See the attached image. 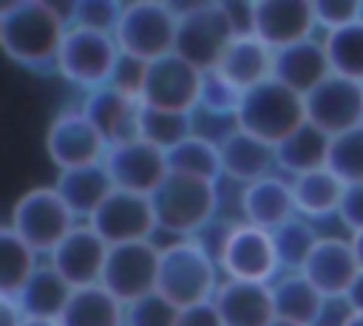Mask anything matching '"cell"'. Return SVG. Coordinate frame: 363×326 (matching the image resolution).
Instances as JSON below:
<instances>
[{
    "label": "cell",
    "mask_w": 363,
    "mask_h": 326,
    "mask_svg": "<svg viewBox=\"0 0 363 326\" xmlns=\"http://www.w3.org/2000/svg\"><path fill=\"white\" fill-rule=\"evenodd\" d=\"M68 34V14L45 0H11L0 9L3 54L31 71L54 68Z\"/></svg>",
    "instance_id": "1"
},
{
    "label": "cell",
    "mask_w": 363,
    "mask_h": 326,
    "mask_svg": "<svg viewBox=\"0 0 363 326\" xmlns=\"http://www.w3.org/2000/svg\"><path fill=\"white\" fill-rule=\"evenodd\" d=\"M218 261L196 238H173L162 247L159 292L179 309L213 300L218 289Z\"/></svg>",
    "instance_id": "2"
},
{
    "label": "cell",
    "mask_w": 363,
    "mask_h": 326,
    "mask_svg": "<svg viewBox=\"0 0 363 326\" xmlns=\"http://www.w3.org/2000/svg\"><path fill=\"white\" fill-rule=\"evenodd\" d=\"M150 201L162 232L173 238H196L218 213V184L170 173Z\"/></svg>",
    "instance_id": "3"
},
{
    "label": "cell",
    "mask_w": 363,
    "mask_h": 326,
    "mask_svg": "<svg viewBox=\"0 0 363 326\" xmlns=\"http://www.w3.org/2000/svg\"><path fill=\"white\" fill-rule=\"evenodd\" d=\"M306 122V105L303 96L281 85L278 79H267L255 88H250L241 96L235 125L272 147L281 145L289 133H295Z\"/></svg>",
    "instance_id": "4"
},
{
    "label": "cell",
    "mask_w": 363,
    "mask_h": 326,
    "mask_svg": "<svg viewBox=\"0 0 363 326\" xmlns=\"http://www.w3.org/2000/svg\"><path fill=\"white\" fill-rule=\"evenodd\" d=\"M179 9L162 0H133L122 6L116 26V43L125 57L153 62L176 51Z\"/></svg>",
    "instance_id": "5"
},
{
    "label": "cell",
    "mask_w": 363,
    "mask_h": 326,
    "mask_svg": "<svg viewBox=\"0 0 363 326\" xmlns=\"http://www.w3.org/2000/svg\"><path fill=\"white\" fill-rule=\"evenodd\" d=\"M6 224L40 255H51L54 247L77 227V215L62 201L54 184H37L14 198Z\"/></svg>",
    "instance_id": "6"
},
{
    "label": "cell",
    "mask_w": 363,
    "mask_h": 326,
    "mask_svg": "<svg viewBox=\"0 0 363 326\" xmlns=\"http://www.w3.org/2000/svg\"><path fill=\"white\" fill-rule=\"evenodd\" d=\"M235 26L224 3H193L179 9L176 54L184 57L199 71L210 74L218 68L224 51L235 40Z\"/></svg>",
    "instance_id": "7"
},
{
    "label": "cell",
    "mask_w": 363,
    "mask_h": 326,
    "mask_svg": "<svg viewBox=\"0 0 363 326\" xmlns=\"http://www.w3.org/2000/svg\"><path fill=\"white\" fill-rule=\"evenodd\" d=\"M119 57H122V51H119V43L113 34H99V31L68 26V34L60 45L54 68L65 82H71L88 94L94 88H102L111 82Z\"/></svg>",
    "instance_id": "8"
},
{
    "label": "cell",
    "mask_w": 363,
    "mask_h": 326,
    "mask_svg": "<svg viewBox=\"0 0 363 326\" xmlns=\"http://www.w3.org/2000/svg\"><path fill=\"white\" fill-rule=\"evenodd\" d=\"M201 85H204V71H199L196 65H190L184 57L173 51L167 57L147 62L139 102L147 108L196 113L201 99Z\"/></svg>",
    "instance_id": "9"
},
{
    "label": "cell",
    "mask_w": 363,
    "mask_h": 326,
    "mask_svg": "<svg viewBox=\"0 0 363 326\" xmlns=\"http://www.w3.org/2000/svg\"><path fill=\"white\" fill-rule=\"evenodd\" d=\"M102 164L116 190L142 193V196H153L162 187V181L170 176L167 153L142 136H128V139L111 142Z\"/></svg>",
    "instance_id": "10"
},
{
    "label": "cell",
    "mask_w": 363,
    "mask_h": 326,
    "mask_svg": "<svg viewBox=\"0 0 363 326\" xmlns=\"http://www.w3.org/2000/svg\"><path fill=\"white\" fill-rule=\"evenodd\" d=\"M159 266H162V247H156L153 241L111 247L102 272V286L119 303L128 306L150 292H159Z\"/></svg>",
    "instance_id": "11"
},
{
    "label": "cell",
    "mask_w": 363,
    "mask_h": 326,
    "mask_svg": "<svg viewBox=\"0 0 363 326\" xmlns=\"http://www.w3.org/2000/svg\"><path fill=\"white\" fill-rule=\"evenodd\" d=\"M105 150H108V139L82 113V108L60 111L45 130V153L57 167V173L99 164L105 159Z\"/></svg>",
    "instance_id": "12"
},
{
    "label": "cell",
    "mask_w": 363,
    "mask_h": 326,
    "mask_svg": "<svg viewBox=\"0 0 363 326\" xmlns=\"http://www.w3.org/2000/svg\"><path fill=\"white\" fill-rule=\"evenodd\" d=\"M218 266H221L224 278L272 283L281 275L272 232L252 227L247 221H238L218 252Z\"/></svg>",
    "instance_id": "13"
},
{
    "label": "cell",
    "mask_w": 363,
    "mask_h": 326,
    "mask_svg": "<svg viewBox=\"0 0 363 326\" xmlns=\"http://www.w3.org/2000/svg\"><path fill=\"white\" fill-rule=\"evenodd\" d=\"M88 224L108 241V247L153 241V232L159 230L150 196L128 190H113Z\"/></svg>",
    "instance_id": "14"
},
{
    "label": "cell",
    "mask_w": 363,
    "mask_h": 326,
    "mask_svg": "<svg viewBox=\"0 0 363 326\" xmlns=\"http://www.w3.org/2000/svg\"><path fill=\"white\" fill-rule=\"evenodd\" d=\"M306 122L326 136H340L363 125V82L332 74L312 94L303 96Z\"/></svg>",
    "instance_id": "15"
},
{
    "label": "cell",
    "mask_w": 363,
    "mask_h": 326,
    "mask_svg": "<svg viewBox=\"0 0 363 326\" xmlns=\"http://www.w3.org/2000/svg\"><path fill=\"white\" fill-rule=\"evenodd\" d=\"M108 241L85 221L77 224L48 255L51 266L74 286V289H85V286H96L102 283V272H105V261H108Z\"/></svg>",
    "instance_id": "16"
},
{
    "label": "cell",
    "mask_w": 363,
    "mask_h": 326,
    "mask_svg": "<svg viewBox=\"0 0 363 326\" xmlns=\"http://www.w3.org/2000/svg\"><path fill=\"white\" fill-rule=\"evenodd\" d=\"M312 0H255L252 3V34L272 51L289 48L315 37Z\"/></svg>",
    "instance_id": "17"
},
{
    "label": "cell",
    "mask_w": 363,
    "mask_h": 326,
    "mask_svg": "<svg viewBox=\"0 0 363 326\" xmlns=\"http://www.w3.org/2000/svg\"><path fill=\"white\" fill-rule=\"evenodd\" d=\"M238 207H241V221L275 232L278 227H284L289 218L298 215L292 179H286L284 173H272L241 187Z\"/></svg>",
    "instance_id": "18"
},
{
    "label": "cell",
    "mask_w": 363,
    "mask_h": 326,
    "mask_svg": "<svg viewBox=\"0 0 363 326\" xmlns=\"http://www.w3.org/2000/svg\"><path fill=\"white\" fill-rule=\"evenodd\" d=\"M301 272L323 292L326 300H343L346 292L352 289V283L357 281L360 266H357L349 238L323 235Z\"/></svg>",
    "instance_id": "19"
},
{
    "label": "cell",
    "mask_w": 363,
    "mask_h": 326,
    "mask_svg": "<svg viewBox=\"0 0 363 326\" xmlns=\"http://www.w3.org/2000/svg\"><path fill=\"white\" fill-rule=\"evenodd\" d=\"M213 303L224 326H272L275 323L272 283L224 278L213 295Z\"/></svg>",
    "instance_id": "20"
},
{
    "label": "cell",
    "mask_w": 363,
    "mask_h": 326,
    "mask_svg": "<svg viewBox=\"0 0 363 326\" xmlns=\"http://www.w3.org/2000/svg\"><path fill=\"white\" fill-rule=\"evenodd\" d=\"M329 77H332V65H329L323 40H318V37H309L303 43L275 51L272 79H278L281 85H286L289 91H295L301 96L312 94Z\"/></svg>",
    "instance_id": "21"
},
{
    "label": "cell",
    "mask_w": 363,
    "mask_h": 326,
    "mask_svg": "<svg viewBox=\"0 0 363 326\" xmlns=\"http://www.w3.org/2000/svg\"><path fill=\"white\" fill-rule=\"evenodd\" d=\"M221 170L230 181L247 187L264 176H272L275 167H278V159H275V147L241 128L230 130L221 142Z\"/></svg>",
    "instance_id": "22"
},
{
    "label": "cell",
    "mask_w": 363,
    "mask_h": 326,
    "mask_svg": "<svg viewBox=\"0 0 363 326\" xmlns=\"http://www.w3.org/2000/svg\"><path fill=\"white\" fill-rule=\"evenodd\" d=\"M79 108L96 125V130L108 139V145L128 139V136H136V116H139L142 102L128 96L119 88H113L111 82L88 91Z\"/></svg>",
    "instance_id": "23"
},
{
    "label": "cell",
    "mask_w": 363,
    "mask_h": 326,
    "mask_svg": "<svg viewBox=\"0 0 363 326\" xmlns=\"http://www.w3.org/2000/svg\"><path fill=\"white\" fill-rule=\"evenodd\" d=\"M272 300H275V320L292 326H318L329 303L323 292L303 272H281L272 281Z\"/></svg>",
    "instance_id": "24"
},
{
    "label": "cell",
    "mask_w": 363,
    "mask_h": 326,
    "mask_svg": "<svg viewBox=\"0 0 363 326\" xmlns=\"http://www.w3.org/2000/svg\"><path fill=\"white\" fill-rule=\"evenodd\" d=\"M272 62H275L272 48H267L255 34H238L224 51L216 71L227 82H233L241 94H247L250 88L272 79Z\"/></svg>",
    "instance_id": "25"
},
{
    "label": "cell",
    "mask_w": 363,
    "mask_h": 326,
    "mask_svg": "<svg viewBox=\"0 0 363 326\" xmlns=\"http://www.w3.org/2000/svg\"><path fill=\"white\" fill-rule=\"evenodd\" d=\"M57 193L62 196V201L71 207V213L77 218L91 221V215L105 204V198L116 190L105 164H88V167H77V170H62L57 173L54 181Z\"/></svg>",
    "instance_id": "26"
},
{
    "label": "cell",
    "mask_w": 363,
    "mask_h": 326,
    "mask_svg": "<svg viewBox=\"0 0 363 326\" xmlns=\"http://www.w3.org/2000/svg\"><path fill=\"white\" fill-rule=\"evenodd\" d=\"M74 295V286L51 266V261L45 258V264L37 266V272L31 275V281L23 286V292L17 295L26 317H37V320H60L68 300Z\"/></svg>",
    "instance_id": "27"
},
{
    "label": "cell",
    "mask_w": 363,
    "mask_h": 326,
    "mask_svg": "<svg viewBox=\"0 0 363 326\" xmlns=\"http://www.w3.org/2000/svg\"><path fill=\"white\" fill-rule=\"evenodd\" d=\"M329 145H332V136H326L315 125L303 122L295 133H289L281 145H275L278 170L286 179H298L303 173L320 170L329 162Z\"/></svg>",
    "instance_id": "28"
},
{
    "label": "cell",
    "mask_w": 363,
    "mask_h": 326,
    "mask_svg": "<svg viewBox=\"0 0 363 326\" xmlns=\"http://www.w3.org/2000/svg\"><path fill=\"white\" fill-rule=\"evenodd\" d=\"M343 187L346 184L329 167H320V170H312V173H303V176L292 179L298 215H303L309 221H318V218H326V215H337V207H340V198H343Z\"/></svg>",
    "instance_id": "29"
},
{
    "label": "cell",
    "mask_w": 363,
    "mask_h": 326,
    "mask_svg": "<svg viewBox=\"0 0 363 326\" xmlns=\"http://www.w3.org/2000/svg\"><path fill=\"white\" fill-rule=\"evenodd\" d=\"M60 323L62 326H125V303H119L102 283L74 289Z\"/></svg>",
    "instance_id": "30"
},
{
    "label": "cell",
    "mask_w": 363,
    "mask_h": 326,
    "mask_svg": "<svg viewBox=\"0 0 363 326\" xmlns=\"http://www.w3.org/2000/svg\"><path fill=\"white\" fill-rule=\"evenodd\" d=\"M167 170L173 176H190V179L218 184L224 179L221 147H218V142L193 133V136H187L184 142H179L176 147L167 150Z\"/></svg>",
    "instance_id": "31"
},
{
    "label": "cell",
    "mask_w": 363,
    "mask_h": 326,
    "mask_svg": "<svg viewBox=\"0 0 363 326\" xmlns=\"http://www.w3.org/2000/svg\"><path fill=\"white\" fill-rule=\"evenodd\" d=\"M37 255L40 252L28 241H23L9 224L0 227V295L17 298L23 292V286L40 266Z\"/></svg>",
    "instance_id": "32"
},
{
    "label": "cell",
    "mask_w": 363,
    "mask_h": 326,
    "mask_svg": "<svg viewBox=\"0 0 363 326\" xmlns=\"http://www.w3.org/2000/svg\"><path fill=\"white\" fill-rule=\"evenodd\" d=\"M320 238L323 235L318 232L315 221H309L303 215H295L284 227H278L272 232V241H275L281 272H301L306 266L309 255L315 252V247H318Z\"/></svg>",
    "instance_id": "33"
},
{
    "label": "cell",
    "mask_w": 363,
    "mask_h": 326,
    "mask_svg": "<svg viewBox=\"0 0 363 326\" xmlns=\"http://www.w3.org/2000/svg\"><path fill=\"white\" fill-rule=\"evenodd\" d=\"M136 136L147 139L150 145L162 147L164 153L193 136V113H176V111H162V108H139L136 116Z\"/></svg>",
    "instance_id": "34"
},
{
    "label": "cell",
    "mask_w": 363,
    "mask_h": 326,
    "mask_svg": "<svg viewBox=\"0 0 363 326\" xmlns=\"http://www.w3.org/2000/svg\"><path fill=\"white\" fill-rule=\"evenodd\" d=\"M332 74L346 77L352 82H363V17L346 28L329 31L320 37Z\"/></svg>",
    "instance_id": "35"
},
{
    "label": "cell",
    "mask_w": 363,
    "mask_h": 326,
    "mask_svg": "<svg viewBox=\"0 0 363 326\" xmlns=\"http://www.w3.org/2000/svg\"><path fill=\"white\" fill-rule=\"evenodd\" d=\"M326 167L343 184H360L363 181V125L352 128L340 136H332Z\"/></svg>",
    "instance_id": "36"
},
{
    "label": "cell",
    "mask_w": 363,
    "mask_h": 326,
    "mask_svg": "<svg viewBox=\"0 0 363 326\" xmlns=\"http://www.w3.org/2000/svg\"><path fill=\"white\" fill-rule=\"evenodd\" d=\"M122 6L125 3H116V0H77L68 9V26L99 31V34H116Z\"/></svg>",
    "instance_id": "37"
},
{
    "label": "cell",
    "mask_w": 363,
    "mask_h": 326,
    "mask_svg": "<svg viewBox=\"0 0 363 326\" xmlns=\"http://www.w3.org/2000/svg\"><path fill=\"white\" fill-rule=\"evenodd\" d=\"M241 96H244V94H241L233 82H227L218 71H210V74H204L201 99H199V113H207V116H216V119H233V122H235Z\"/></svg>",
    "instance_id": "38"
},
{
    "label": "cell",
    "mask_w": 363,
    "mask_h": 326,
    "mask_svg": "<svg viewBox=\"0 0 363 326\" xmlns=\"http://www.w3.org/2000/svg\"><path fill=\"white\" fill-rule=\"evenodd\" d=\"M179 312L162 292H150L125 306V326H176Z\"/></svg>",
    "instance_id": "39"
},
{
    "label": "cell",
    "mask_w": 363,
    "mask_h": 326,
    "mask_svg": "<svg viewBox=\"0 0 363 326\" xmlns=\"http://www.w3.org/2000/svg\"><path fill=\"white\" fill-rule=\"evenodd\" d=\"M315 23L323 34L346 28L363 17V0H312Z\"/></svg>",
    "instance_id": "40"
},
{
    "label": "cell",
    "mask_w": 363,
    "mask_h": 326,
    "mask_svg": "<svg viewBox=\"0 0 363 326\" xmlns=\"http://www.w3.org/2000/svg\"><path fill=\"white\" fill-rule=\"evenodd\" d=\"M145 71H147V62H139V60L122 54L119 62H116V71L111 77V85L125 91L128 96L139 99L142 96V85H145Z\"/></svg>",
    "instance_id": "41"
},
{
    "label": "cell",
    "mask_w": 363,
    "mask_h": 326,
    "mask_svg": "<svg viewBox=\"0 0 363 326\" xmlns=\"http://www.w3.org/2000/svg\"><path fill=\"white\" fill-rule=\"evenodd\" d=\"M337 218H340V224L349 230V235H354V232L363 230V181L343 187V198H340V207H337Z\"/></svg>",
    "instance_id": "42"
},
{
    "label": "cell",
    "mask_w": 363,
    "mask_h": 326,
    "mask_svg": "<svg viewBox=\"0 0 363 326\" xmlns=\"http://www.w3.org/2000/svg\"><path fill=\"white\" fill-rule=\"evenodd\" d=\"M176 326H224V320H221L216 303L207 300V303H196V306L182 309Z\"/></svg>",
    "instance_id": "43"
},
{
    "label": "cell",
    "mask_w": 363,
    "mask_h": 326,
    "mask_svg": "<svg viewBox=\"0 0 363 326\" xmlns=\"http://www.w3.org/2000/svg\"><path fill=\"white\" fill-rule=\"evenodd\" d=\"M26 320H28V317H26L20 300L0 295V326H23Z\"/></svg>",
    "instance_id": "44"
},
{
    "label": "cell",
    "mask_w": 363,
    "mask_h": 326,
    "mask_svg": "<svg viewBox=\"0 0 363 326\" xmlns=\"http://www.w3.org/2000/svg\"><path fill=\"white\" fill-rule=\"evenodd\" d=\"M343 303H346V309H349V312H363V272L357 275V281H354V283H352V289L346 292Z\"/></svg>",
    "instance_id": "45"
},
{
    "label": "cell",
    "mask_w": 363,
    "mask_h": 326,
    "mask_svg": "<svg viewBox=\"0 0 363 326\" xmlns=\"http://www.w3.org/2000/svg\"><path fill=\"white\" fill-rule=\"evenodd\" d=\"M349 241H352V249H354L357 266H360V272H363V230H360V232H354V235H349Z\"/></svg>",
    "instance_id": "46"
},
{
    "label": "cell",
    "mask_w": 363,
    "mask_h": 326,
    "mask_svg": "<svg viewBox=\"0 0 363 326\" xmlns=\"http://www.w3.org/2000/svg\"><path fill=\"white\" fill-rule=\"evenodd\" d=\"M337 326H363V312H349L346 309V315L340 317Z\"/></svg>",
    "instance_id": "47"
},
{
    "label": "cell",
    "mask_w": 363,
    "mask_h": 326,
    "mask_svg": "<svg viewBox=\"0 0 363 326\" xmlns=\"http://www.w3.org/2000/svg\"><path fill=\"white\" fill-rule=\"evenodd\" d=\"M23 326H62L60 320H37V317H28Z\"/></svg>",
    "instance_id": "48"
},
{
    "label": "cell",
    "mask_w": 363,
    "mask_h": 326,
    "mask_svg": "<svg viewBox=\"0 0 363 326\" xmlns=\"http://www.w3.org/2000/svg\"><path fill=\"white\" fill-rule=\"evenodd\" d=\"M272 326H292V323H284V320H275Z\"/></svg>",
    "instance_id": "49"
}]
</instances>
